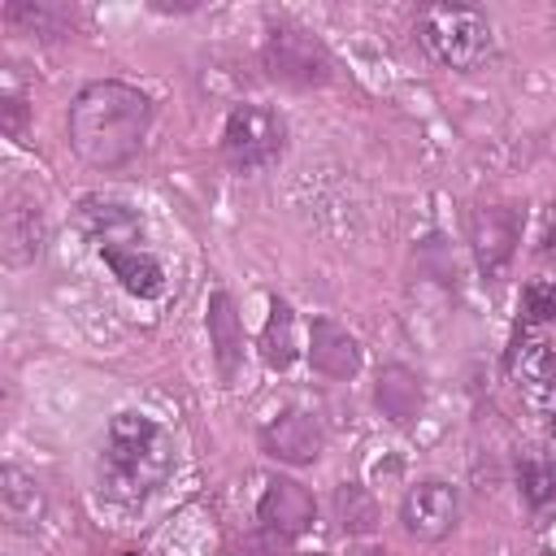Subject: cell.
I'll return each instance as SVG.
<instances>
[{
	"mask_svg": "<svg viewBox=\"0 0 556 556\" xmlns=\"http://www.w3.org/2000/svg\"><path fill=\"white\" fill-rule=\"evenodd\" d=\"M148 126H152V100L122 78L87 83L70 104V143L96 169L126 165L143 148Z\"/></svg>",
	"mask_w": 556,
	"mask_h": 556,
	"instance_id": "obj_1",
	"label": "cell"
},
{
	"mask_svg": "<svg viewBox=\"0 0 556 556\" xmlns=\"http://www.w3.org/2000/svg\"><path fill=\"white\" fill-rule=\"evenodd\" d=\"M174 469V447L165 430L143 413H117L100 447V491L117 504L152 495Z\"/></svg>",
	"mask_w": 556,
	"mask_h": 556,
	"instance_id": "obj_2",
	"label": "cell"
},
{
	"mask_svg": "<svg viewBox=\"0 0 556 556\" xmlns=\"http://www.w3.org/2000/svg\"><path fill=\"white\" fill-rule=\"evenodd\" d=\"M417 35L430 56L452 70H473L491 52V22L473 4H430L417 22Z\"/></svg>",
	"mask_w": 556,
	"mask_h": 556,
	"instance_id": "obj_3",
	"label": "cell"
},
{
	"mask_svg": "<svg viewBox=\"0 0 556 556\" xmlns=\"http://www.w3.org/2000/svg\"><path fill=\"white\" fill-rule=\"evenodd\" d=\"M287 148V126L274 109L265 104H235L226 126H222V156L239 174H261L269 169Z\"/></svg>",
	"mask_w": 556,
	"mask_h": 556,
	"instance_id": "obj_4",
	"label": "cell"
},
{
	"mask_svg": "<svg viewBox=\"0 0 556 556\" xmlns=\"http://www.w3.org/2000/svg\"><path fill=\"white\" fill-rule=\"evenodd\" d=\"M265 70L287 87H321L330 83V52L300 26H274L265 39Z\"/></svg>",
	"mask_w": 556,
	"mask_h": 556,
	"instance_id": "obj_5",
	"label": "cell"
},
{
	"mask_svg": "<svg viewBox=\"0 0 556 556\" xmlns=\"http://www.w3.org/2000/svg\"><path fill=\"white\" fill-rule=\"evenodd\" d=\"M456 517H460V495H456V486L443 482V478H421V482H413V486L404 491V500H400V526H404L413 539H426V543L452 534Z\"/></svg>",
	"mask_w": 556,
	"mask_h": 556,
	"instance_id": "obj_6",
	"label": "cell"
},
{
	"mask_svg": "<svg viewBox=\"0 0 556 556\" xmlns=\"http://www.w3.org/2000/svg\"><path fill=\"white\" fill-rule=\"evenodd\" d=\"M517 239H521V217H517V208H508V204H482V208L469 217L473 261H478L482 278H491V282L508 274L513 252H517Z\"/></svg>",
	"mask_w": 556,
	"mask_h": 556,
	"instance_id": "obj_7",
	"label": "cell"
},
{
	"mask_svg": "<svg viewBox=\"0 0 556 556\" xmlns=\"http://www.w3.org/2000/svg\"><path fill=\"white\" fill-rule=\"evenodd\" d=\"M256 439H261V452L274 456V460H282V465H313V460L321 456V447H326L321 421H317L313 413H304V408H282V413H274V417L256 430Z\"/></svg>",
	"mask_w": 556,
	"mask_h": 556,
	"instance_id": "obj_8",
	"label": "cell"
},
{
	"mask_svg": "<svg viewBox=\"0 0 556 556\" xmlns=\"http://www.w3.org/2000/svg\"><path fill=\"white\" fill-rule=\"evenodd\" d=\"M313 513H317V504H313L308 486H300L295 478H274L256 504V521L278 539H300L313 526Z\"/></svg>",
	"mask_w": 556,
	"mask_h": 556,
	"instance_id": "obj_9",
	"label": "cell"
},
{
	"mask_svg": "<svg viewBox=\"0 0 556 556\" xmlns=\"http://www.w3.org/2000/svg\"><path fill=\"white\" fill-rule=\"evenodd\" d=\"M204 321H208V348H213V361H217V374L222 382L230 387L239 378V365H243V321H239V308L230 300V291H213L208 304H204Z\"/></svg>",
	"mask_w": 556,
	"mask_h": 556,
	"instance_id": "obj_10",
	"label": "cell"
},
{
	"mask_svg": "<svg viewBox=\"0 0 556 556\" xmlns=\"http://www.w3.org/2000/svg\"><path fill=\"white\" fill-rule=\"evenodd\" d=\"M308 361H313V369H317L321 378L343 382V378H352V374L361 369V343H356V334H348L339 321L317 317V321L308 326Z\"/></svg>",
	"mask_w": 556,
	"mask_h": 556,
	"instance_id": "obj_11",
	"label": "cell"
},
{
	"mask_svg": "<svg viewBox=\"0 0 556 556\" xmlns=\"http://www.w3.org/2000/svg\"><path fill=\"white\" fill-rule=\"evenodd\" d=\"M100 256H104V265L113 269V278H117L130 295L156 300V295L165 291V269H161V261H156L152 252H143L139 243H109V248H100Z\"/></svg>",
	"mask_w": 556,
	"mask_h": 556,
	"instance_id": "obj_12",
	"label": "cell"
},
{
	"mask_svg": "<svg viewBox=\"0 0 556 556\" xmlns=\"http://www.w3.org/2000/svg\"><path fill=\"white\" fill-rule=\"evenodd\" d=\"M374 404H378L382 417L395 421V426L417 421V413H421V404H426L421 378H417L408 365H382V374H378V382H374Z\"/></svg>",
	"mask_w": 556,
	"mask_h": 556,
	"instance_id": "obj_13",
	"label": "cell"
},
{
	"mask_svg": "<svg viewBox=\"0 0 556 556\" xmlns=\"http://www.w3.org/2000/svg\"><path fill=\"white\" fill-rule=\"evenodd\" d=\"M0 239H4V261L9 265H26L30 256H39V248H43L39 204H30L22 195H9V208L0 217Z\"/></svg>",
	"mask_w": 556,
	"mask_h": 556,
	"instance_id": "obj_14",
	"label": "cell"
},
{
	"mask_svg": "<svg viewBox=\"0 0 556 556\" xmlns=\"http://www.w3.org/2000/svg\"><path fill=\"white\" fill-rule=\"evenodd\" d=\"M300 356V343H295V313L287 300H269V317H265V330H261V361L269 369H291Z\"/></svg>",
	"mask_w": 556,
	"mask_h": 556,
	"instance_id": "obj_15",
	"label": "cell"
},
{
	"mask_svg": "<svg viewBox=\"0 0 556 556\" xmlns=\"http://www.w3.org/2000/svg\"><path fill=\"white\" fill-rule=\"evenodd\" d=\"M0 508H4V521L13 530H30L43 517V491H39V482L9 465L0 473Z\"/></svg>",
	"mask_w": 556,
	"mask_h": 556,
	"instance_id": "obj_16",
	"label": "cell"
},
{
	"mask_svg": "<svg viewBox=\"0 0 556 556\" xmlns=\"http://www.w3.org/2000/svg\"><path fill=\"white\" fill-rule=\"evenodd\" d=\"M9 17L22 22V26H26L30 35H39V39H61V35H70V26H74V13H70L65 4H48V0H39V4L13 0V4H9Z\"/></svg>",
	"mask_w": 556,
	"mask_h": 556,
	"instance_id": "obj_17",
	"label": "cell"
},
{
	"mask_svg": "<svg viewBox=\"0 0 556 556\" xmlns=\"http://www.w3.org/2000/svg\"><path fill=\"white\" fill-rule=\"evenodd\" d=\"M517 486H521V500L530 508H543L556 495V460L543 452H526L517 460Z\"/></svg>",
	"mask_w": 556,
	"mask_h": 556,
	"instance_id": "obj_18",
	"label": "cell"
},
{
	"mask_svg": "<svg viewBox=\"0 0 556 556\" xmlns=\"http://www.w3.org/2000/svg\"><path fill=\"white\" fill-rule=\"evenodd\" d=\"M334 508H339V526L348 534H369L378 526V504L361 482H343L334 495Z\"/></svg>",
	"mask_w": 556,
	"mask_h": 556,
	"instance_id": "obj_19",
	"label": "cell"
},
{
	"mask_svg": "<svg viewBox=\"0 0 556 556\" xmlns=\"http://www.w3.org/2000/svg\"><path fill=\"white\" fill-rule=\"evenodd\" d=\"M530 321H556V278H534L521 295Z\"/></svg>",
	"mask_w": 556,
	"mask_h": 556,
	"instance_id": "obj_20",
	"label": "cell"
},
{
	"mask_svg": "<svg viewBox=\"0 0 556 556\" xmlns=\"http://www.w3.org/2000/svg\"><path fill=\"white\" fill-rule=\"evenodd\" d=\"M526 374L539 382V387H556V339H543L526 352Z\"/></svg>",
	"mask_w": 556,
	"mask_h": 556,
	"instance_id": "obj_21",
	"label": "cell"
},
{
	"mask_svg": "<svg viewBox=\"0 0 556 556\" xmlns=\"http://www.w3.org/2000/svg\"><path fill=\"white\" fill-rule=\"evenodd\" d=\"M0 113H4V130L13 135V139H22V117H26V104H22V96L9 87L4 91V104H0Z\"/></svg>",
	"mask_w": 556,
	"mask_h": 556,
	"instance_id": "obj_22",
	"label": "cell"
},
{
	"mask_svg": "<svg viewBox=\"0 0 556 556\" xmlns=\"http://www.w3.org/2000/svg\"><path fill=\"white\" fill-rule=\"evenodd\" d=\"M547 261H556V208H552V217H547V230H543V248H539Z\"/></svg>",
	"mask_w": 556,
	"mask_h": 556,
	"instance_id": "obj_23",
	"label": "cell"
},
{
	"mask_svg": "<svg viewBox=\"0 0 556 556\" xmlns=\"http://www.w3.org/2000/svg\"><path fill=\"white\" fill-rule=\"evenodd\" d=\"M552 430H556V421H552Z\"/></svg>",
	"mask_w": 556,
	"mask_h": 556,
	"instance_id": "obj_24",
	"label": "cell"
}]
</instances>
